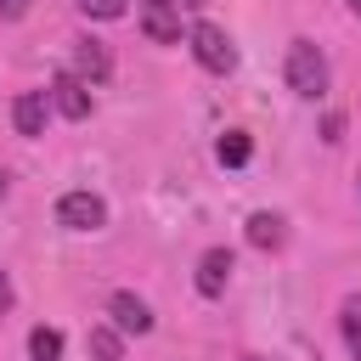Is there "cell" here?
<instances>
[{"label":"cell","instance_id":"44dd1931","mask_svg":"<svg viewBox=\"0 0 361 361\" xmlns=\"http://www.w3.org/2000/svg\"><path fill=\"white\" fill-rule=\"evenodd\" d=\"M0 197H6V175H0Z\"/></svg>","mask_w":361,"mask_h":361},{"label":"cell","instance_id":"8992f818","mask_svg":"<svg viewBox=\"0 0 361 361\" xmlns=\"http://www.w3.org/2000/svg\"><path fill=\"white\" fill-rule=\"evenodd\" d=\"M231 248H203V259H197V293L203 299H220L226 293V282H231Z\"/></svg>","mask_w":361,"mask_h":361},{"label":"cell","instance_id":"9c48e42d","mask_svg":"<svg viewBox=\"0 0 361 361\" xmlns=\"http://www.w3.org/2000/svg\"><path fill=\"white\" fill-rule=\"evenodd\" d=\"M11 124H17V135H39L45 130V90H23L11 102Z\"/></svg>","mask_w":361,"mask_h":361},{"label":"cell","instance_id":"277c9868","mask_svg":"<svg viewBox=\"0 0 361 361\" xmlns=\"http://www.w3.org/2000/svg\"><path fill=\"white\" fill-rule=\"evenodd\" d=\"M141 34H147L152 45H175V39H180V11H175V0H147V6H141Z\"/></svg>","mask_w":361,"mask_h":361},{"label":"cell","instance_id":"ffe728a7","mask_svg":"<svg viewBox=\"0 0 361 361\" xmlns=\"http://www.w3.org/2000/svg\"><path fill=\"white\" fill-rule=\"evenodd\" d=\"M344 6H350V11H355V17H361V0H344Z\"/></svg>","mask_w":361,"mask_h":361},{"label":"cell","instance_id":"7a4b0ae2","mask_svg":"<svg viewBox=\"0 0 361 361\" xmlns=\"http://www.w3.org/2000/svg\"><path fill=\"white\" fill-rule=\"evenodd\" d=\"M186 45H192V56H197L209 73H231V68H237V45H231V34L214 28V23H192Z\"/></svg>","mask_w":361,"mask_h":361},{"label":"cell","instance_id":"8fae6325","mask_svg":"<svg viewBox=\"0 0 361 361\" xmlns=\"http://www.w3.org/2000/svg\"><path fill=\"white\" fill-rule=\"evenodd\" d=\"M338 333H344L350 361H361V293H350V299L338 305Z\"/></svg>","mask_w":361,"mask_h":361},{"label":"cell","instance_id":"ac0fdd59","mask_svg":"<svg viewBox=\"0 0 361 361\" xmlns=\"http://www.w3.org/2000/svg\"><path fill=\"white\" fill-rule=\"evenodd\" d=\"M11 299H17V293H11V276H6V271H0V316H6V310H11Z\"/></svg>","mask_w":361,"mask_h":361},{"label":"cell","instance_id":"d6986e66","mask_svg":"<svg viewBox=\"0 0 361 361\" xmlns=\"http://www.w3.org/2000/svg\"><path fill=\"white\" fill-rule=\"evenodd\" d=\"M180 6H186V11H197V6H209V0H180Z\"/></svg>","mask_w":361,"mask_h":361},{"label":"cell","instance_id":"5bb4252c","mask_svg":"<svg viewBox=\"0 0 361 361\" xmlns=\"http://www.w3.org/2000/svg\"><path fill=\"white\" fill-rule=\"evenodd\" d=\"M28 361H62V333L56 327H34L28 333Z\"/></svg>","mask_w":361,"mask_h":361},{"label":"cell","instance_id":"e0dca14e","mask_svg":"<svg viewBox=\"0 0 361 361\" xmlns=\"http://www.w3.org/2000/svg\"><path fill=\"white\" fill-rule=\"evenodd\" d=\"M0 17H6V23H17V17H28V0H0Z\"/></svg>","mask_w":361,"mask_h":361},{"label":"cell","instance_id":"7c38bea8","mask_svg":"<svg viewBox=\"0 0 361 361\" xmlns=\"http://www.w3.org/2000/svg\"><path fill=\"white\" fill-rule=\"evenodd\" d=\"M214 152H220V164H226V169H243V164L254 158V141H248V130H226Z\"/></svg>","mask_w":361,"mask_h":361},{"label":"cell","instance_id":"3957f363","mask_svg":"<svg viewBox=\"0 0 361 361\" xmlns=\"http://www.w3.org/2000/svg\"><path fill=\"white\" fill-rule=\"evenodd\" d=\"M56 226H68V231H102V226H107V203H102L96 192H62Z\"/></svg>","mask_w":361,"mask_h":361},{"label":"cell","instance_id":"6da1fadb","mask_svg":"<svg viewBox=\"0 0 361 361\" xmlns=\"http://www.w3.org/2000/svg\"><path fill=\"white\" fill-rule=\"evenodd\" d=\"M282 73H288V90H293V96H305V102L327 96V56H322L316 39H288Z\"/></svg>","mask_w":361,"mask_h":361},{"label":"cell","instance_id":"5b68a950","mask_svg":"<svg viewBox=\"0 0 361 361\" xmlns=\"http://www.w3.org/2000/svg\"><path fill=\"white\" fill-rule=\"evenodd\" d=\"M51 102H56V113H62V118H73V124H79V118H90V85H85V79H73V73H56V79H51Z\"/></svg>","mask_w":361,"mask_h":361},{"label":"cell","instance_id":"7402d4cb","mask_svg":"<svg viewBox=\"0 0 361 361\" xmlns=\"http://www.w3.org/2000/svg\"><path fill=\"white\" fill-rule=\"evenodd\" d=\"M248 361H259V355H248Z\"/></svg>","mask_w":361,"mask_h":361},{"label":"cell","instance_id":"52a82bcc","mask_svg":"<svg viewBox=\"0 0 361 361\" xmlns=\"http://www.w3.org/2000/svg\"><path fill=\"white\" fill-rule=\"evenodd\" d=\"M73 79H85V85H102L107 73H113V56H107V45L102 39H79L73 45V68H68Z\"/></svg>","mask_w":361,"mask_h":361},{"label":"cell","instance_id":"9a60e30c","mask_svg":"<svg viewBox=\"0 0 361 361\" xmlns=\"http://www.w3.org/2000/svg\"><path fill=\"white\" fill-rule=\"evenodd\" d=\"M79 11H85L90 23H118V17H124V0H79Z\"/></svg>","mask_w":361,"mask_h":361},{"label":"cell","instance_id":"4fadbf2b","mask_svg":"<svg viewBox=\"0 0 361 361\" xmlns=\"http://www.w3.org/2000/svg\"><path fill=\"white\" fill-rule=\"evenodd\" d=\"M85 344H90V355H96V361H124V333H118L113 322H107V327H90V338H85Z\"/></svg>","mask_w":361,"mask_h":361},{"label":"cell","instance_id":"30bf717a","mask_svg":"<svg viewBox=\"0 0 361 361\" xmlns=\"http://www.w3.org/2000/svg\"><path fill=\"white\" fill-rule=\"evenodd\" d=\"M282 237H288V231H282V214H271V209L248 214V243H254V248L271 254V248H282Z\"/></svg>","mask_w":361,"mask_h":361},{"label":"cell","instance_id":"ba28073f","mask_svg":"<svg viewBox=\"0 0 361 361\" xmlns=\"http://www.w3.org/2000/svg\"><path fill=\"white\" fill-rule=\"evenodd\" d=\"M107 316H113V327L118 333H152V310H147V299H135V293H113L107 299Z\"/></svg>","mask_w":361,"mask_h":361},{"label":"cell","instance_id":"2e32d148","mask_svg":"<svg viewBox=\"0 0 361 361\" xmlns=\"http://www.w3.org/2000/svg\"><path fill=\"white\" fill-rule=\"evenodd\" d=\"M338 135H344V118L327 113V118H322V141H338Z\"/></svg>","mask_w":361,"mask_h":361}]
</instances>
